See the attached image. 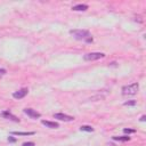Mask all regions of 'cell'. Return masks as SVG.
<instances>
[{
  "mask_svg": "<svg viewBox=\"0 0 146 146\" xmlns=\"http://www.w3.org/2000/svg\"><path fill=\"white\" fill-rule=\"evenodd\" d=\"M54 117L57 120H60V121H65V122H70V121L74 120L73 116H70V115L63 114V113H56V114H54Z\"/></svg>",
  "mask_w": 146,
  "mask_h": 146,
  "instance_id": "5b68a950",
  "label": "cell"
},
{
  "mask_svg": "<svg viewBox=\"0 0 146 146\" xmlns=\"http://www.w3.org/2000/svg\"><path fill=\"white\" fill-rule=\"evenodd\" d=\"M5 74H6V70L0 68V75H5Z\"/></svg>",
  "mask_w": 146,
  "mask_h": 146,
  "instance_id": "2e32d148",
  "label": "cell"
},
{
  "mask_svg": "<svg viewBox=\"0 0 146 146\" xmlns=\"http://www.w3.org/2000/svg\"><path fill=\"white\" fill-rule=\"evenodd\" d=\"M11 135H15V136H32L34 135L33 131H29V132H22V131H13Z\"/></svg>",
  "mask_w": 146,
  "mask_h": 146,
  "instance_id": "30bf717a",
  "label": "cell"
},
{
  "mask_svg": "<svg viewBox=\"0 0 146 146\" xmlns=\"http://www.w3.org/2000/svg\"><path fill=\"white\" fill-rule=\"evenodd\" d=\"M24 113H25L26 115H29L30 117H32V119L40 117V115H41L39 112H36V111L33 110V108H25V110H24Z\"/></svg>",
  "mask_w": 146,
  "mask_h": 146,
  "instance_id": "8992f818",
  "label": "cell"
},
{
  "mask_svg": "<svg viewBox=\"0 0 146 146\" xmlns=\"http://www.w3.org/2000/svg\"><path fill=\"white\" fill-rule=\"evenodd\" d=\"M104 56H105V54H103V52H89L83 56V59L87 62H90V60H97L99 58H103Z\"/></svg>",
  "mask_w": 146,
  "mask_h": 146,
  "instance_id": "3957f363",
  "label": "cell"
},
{
  "mask_svg": "<svg viewBox=\"0 0 146 146\" xmlns=\"http://www.w3.org/2000/svg\"><path fill=\"white\" fill-rule=\"evenodd\" d=\"M80 130L81 131H87V132H92L94 131V128L90 127V125H81L80 127Z\"/></svg>",
  "mask_w": 146,
  "mask_h": 146,
  "instance_id": "7c38bea8",
  "label": "cell"
},
{
  "mask_svg": "<svg viewBox=\"0 0 146 146\" xmlns=\"http://www.w3.org/2000/svg\"><path fill=\"white\" fill-rule=\"evenodd\" d=\"M145 120H146V116H145V115H143V116L140 117V121H141V122H144Z\"/></svg>",
  "mask_w": 146,
  "mask_h": 146,
  "instance_id": "ac0fdd59",
  "label": "cell"
},
{
  "mask_svg": "<svg viewBox=\"0 0 146 146\" xmlns=\"http://www.w3.org/2000/svg\"><path fill=\"white\" fill-rule=\"evenodd\" d=\"M70 34L76 40H83L86 42L92 41V38H91L89 31H87V30H71Z\"/></svg>",
  "mask_w": 146,
  "mask_h": 146,
  "instance_id": "6da1fadb",
  "label": "cell"
},
{
  "mask_svg": "<svg viewBox=\"0 0 146 146\" xmlns=\"http://www.w3.org/2000/svg\"><path fill=\"white\" fill-rule=\"evenodd\" d=\"M22 146H34V143L33 141H27V143H24Z\"/></svg>",
  "mask_w": 146,
  "mask_h": 146,
  "instance_id": "9a60e30c",
  "label": "cell"
},
{
  "mask_svg": "<svg viewBox=\"0 0 146 146\" xmlns=\"http://www.w3.org/2000/svg\"><path fill=\"white\" fill-rule=\"evenodd\" d=\"M138 83H131V84H128V86H124L122 88V94L124 96H132V95H136L137 91H138Z\"/></svg>",
  "mask_w": 146,
  "mask_h": 146,
  "instance_id": "7a4b0ae2",
  "label": "cell"
},
{
  "mask_svg": "<svg viewBox=\"0 0 146 146\" xmlns=\"http://www.w3.org/2000/svg\"><path fill=\"white\" fill-rule=\"evenodd\" d=\"M72 9H73V10H78V11H84V10L88 9V6L80 3V5H76V6H73Z\"/></svg>",
  "mask_w": 146,
  "mask_h": 146,
  "instance_id": "9c48e42d",
  "label": "cell"
},
{
  "mask_svg": "<svg viewBox=\"0 0 146 146\" xmlns=\"http://www.w3.org/2000/svg\"><path fill=\"white\" fill-rule=\"evenodd\" d=\"M113 139L114 140H120V141H128V140H130V137L128 136H121V137H117V136H114L113 137Z\"/></svg>",
  "mask_w": 146,
  "mask_h": 146,
  "instance_id": "8fae6325",
  "label": "cell"
},
{
  "mask_svg": "<svg viewBox=\"0 0 146 146\" xmlns=\"http://www.w3.org/2000/svg\"><path fill=\"white\" fill-rule=\"evenodd\" d=\"M27 92H29V89H27V88H22V89L15 91V92L13 94V97L16 98V99H21V98H24V97L27 95Z\"/></svg>",
  "mask_w": 146,
  "mask_h": 146,
  "instance_id": "277c9868",
  "label": "cell"
},
{
  "mask_svg": "<svg viewBox=\"0 0 146 146\" xmlns=\"http://www.w3.org/2000/svg\"><path fill=\"white\" fill-rule=\"evenodd\" d=\"M124 105H125V106H133V105H136V100H129V102H125Z\"/></svg>",
  "mask_w": 146,
  "mask_h": 146,
  "instance_id": "4fadbf2b",
  "label": "cell"
},
{
  "mask_svg": "<svg viewBox=\"0 0 146 146\" xmlns=\"http://www.w3.org/2000/svg\"><path fill=\"white\" fill-rule=\"evenodd\" d=\"M41 123L43 125H46L47 128H50V129H57L59 127V124L57 122H51V121H46V120H42Z\"/></svg>",
  "mask_w": 146,
  "mask_h": 146,
  "instance_id": "52a82bcc",
  "label": "cell"
},
{
  "mask_svg": "<svg viewBox=\"0 0 146 146\" xmlns=\"http://www.w3.org/2000/svg\"><path fill=\"white\" fill-rule=\"evenodd\" d=\"M8 141L14 143V141H16V139H15V138H13V137H9V138H8Z\"/></svg>",
  "mask_w": 146,
  "mask_h": 146,
  "instance_id": "e0dca14e",
  "label": "cell"
},
{
  "mask_svg": "<svg viewBox=\"0 0 146 146\" xmlns=\"http://www.w3.org/2000/svg\"><path fill=\"white\" fill-rule=\"evenodd\" d=\"M123 131H124L125 133H132V132H135L136 130H135V129H124Z\"/></svg>",
  "mask_w": 146,
  "mask_h": 146,
  "instance_id": "5bb4252c",
  "label": "cell"
},
{
  "mask_svg": "<svg viewBox=\"0 0 146 146\" xmlns=\"http://www.w3.org/2000/svg\"><path fill=\"white\" fill-rule=\"evenodd\" d=\"M2 116H5L6 119H9V120H13V121H15V122H19V119H18L17 116L13 115V114H11L10 112H8V111L3 112V113H2Z\"/></svg>",
  "mask_w": 146,
  "mask_h": 146,
  "instance_id": "ba28073f",
  "label": "cell"
}]
</instances>
